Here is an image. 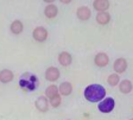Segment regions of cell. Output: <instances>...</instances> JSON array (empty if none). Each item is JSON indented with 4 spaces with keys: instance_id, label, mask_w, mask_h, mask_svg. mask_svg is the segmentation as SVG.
I'll return each mask as SVG.
<instances>
[{
    "instance_id": "6da1fadb",
    "label": "cell",
    "mask_w": 133,
    "mask_h": 120,
    "mask_svg": "<svg viewBox=\"0 0 133 120\" xmlns=\"http://www.w3.org/2000/svg\"><path fill=\"white\" fill-rule=\"evenodd\" d=\"M106 95L105 87L100 86V84H90L84 89V98L89 102H97L101 101Z\"/></svg>"
},
{
    "instance_id": "7a4b0ae2",
    "label": "cell",
    "mask_w": 133,
    "mask_h": 120,
    "mask_svg": "<svg viewBox=\"0 0 133 120\" xmlns=\"http://www.w3.org/2000/svg\"><path fill=\"white\" fill-rule=\"evenodd\" d=\"M37 83H38V78L33 74L30 73H25L19 80L20 87L26 90H35L37 87Z\"/></svg>"
},
{
    "instance_id": "3957f363",
    "label": "cell",
    "mask_w": 133,
    "mask_h": 120,
    "mask_svg": "<svg viewBox=\"0 0 133 120\" xmlns=\"http://www.w3.org/2000/svg\"><path fill=\"white\" fill-rule=\"evenodd\" d=\"M114 106H115L114 99L107 98L99 103V109H100V112H102V113H109V112H112L114 109Z\"/></svg>"
},
{
    "instance_id": "277c9868",
    "label": "cell",
    "mask_w": 133,
    "mask_h": 120,
    "mask_svg": "<svg viewBox=\"0 0 133 120\" xmlns=\"http://www.w3.org/2000/svg\"><path fill=\"white\" fill-rule=\"evenodd\" d=\"M33 38L36 39L37 42H44L48 38V31L43 26H38L33 30Z\"/></svg>"
},
{
    "instance_id": "5b68a950",
    "label": "cell",
    "mask_w": 133,
    "mask_h": 120,
    "mask_svg": "<svg viewBox=\"0 0 133 120\" xmlns=\"http://www.w3.org/2000/svg\"><path fill=\"white\" fill-rule=\"evenodd\" d=\"M58 77H59V70H58L57 68L56 67L48 68L46 71H45V78H46L48 81L54 82V81H56Z\"/></svg>"
},
{
    "instance_id": "8992f818",
    "label": "cell",
    "mask_w": 133,
    "mask_h": 120,
    "mask_svg": "<svg viewBox=\"0 0 133 120\" xmlns=\"http://www.w3.org/2000/svg\"><path fill=\"white\" fill-rule=\"evenodd\" d=\"M94 62L97 67H106L108 64V62H109V57L105 52H99L95 56Z\"/></svg>"
},
{
    "instance_id": "52a82bcc",
    "label": "cell",
    "mask_w": 133,
    "mask_h": 120,
    "mask_svg": "<svg viewBox=\"0 0 133 120\" xmlns=\"http://www.w3.org/2000/svg\"><path fill=\"white\" fill-rule=\"evenodd\" d=\"M113 67H114L115 73L121 74V73H124L125 70L127 69V61H126L125 58H118V59H115Z\"/></svg>"
},
{
    "instance_id": "ba28073f",
    "label": "cell",
    "mask_w": 133,
    "mask_h": 120,
    "mask_svg": "<svg viewBox=\"0 0 133 120\" xmlns=\"http://www.w3.org/2000/svg\"><path fill=\"white\" fill-rule=\"evenodd\" d=\"M76 14H77V17L80 20H88L91 16V12H90V10H89V7H87V6H81V7L77 9Z\"/></svg>"
},
{
    "instance_id": "9c48e42d",
    "label": "cell",
    "mask_w": 133,
    "mask_h": 120,
    "mask_svg": "<svg viewBox=\"0 0 133 120\" xmlns=\"http://www.w3.org/2000/svg\"><path fill=\"white\" fill-rule=\"evenodd\" d=\"M94 9L99 12H105L109 9V0H94L93 3Z\"/></svg>"
},
{
    "instance_id": "30bf717a",
    "label": "cell",
    "mask_w": 133,
    "mask_h": 120,
    "mask_svg": "<svg viewBox=\"0 0 133 120\" xmlns=\"http://www.w3.org/2000/svg\"><path fill=\"white\" fill-rule=\"evenodd\" d=\"M71 55H70L69 52H66V51H63V52H61L59 55H58V62L61 63L63 67H68V65L71 64Z\"/></svg>"
},
{
    "instance_id": "8fae6325",
    "label": "cell",
    "mask_w": 133,
    "mask_h": 120,
    "mask_svg": "<svg viewBox=\"0 0 133 120\" xmlns=\"http://www.w3.org/2000/svg\"><path fill=\"white\" fill-rule=\"evenodd\" d=\"M13 80V73L8 69H4L0 71V82L3 83H7Z\"/></svg>"
},
{
    "instance_id": "7c38bea8",
    "label": "cell",
    "mask_w": 133,
    "mask_h": 120,
    "mask_svg": "<svg viewBox=\"0 0 133 120\" xmlns=\"http://www.w3.org/2000/svg\"><path fill=\"white\" fill-rule=\"evenodd\" d=\"M36 107H37V109L41 111V112H46L48 107H49V103H48L46 98H44V96H39V98L36 100Z\"/></svg>"
},
{
    "instance_id": "4fadbf2b",
    "label": "cell",
    "mask_w": 133,
    "mask_h": 120,
    "mask_svg": "<svg viewBox=\"0 0 133 120\" xmlns=\"http://www.w3.org/2000/svg\"><path fill=\"white\" fill-rule=\"evenodd\" d=\"M57 13H58L57 6H55L54 4H49L44 10V14L48 18H55L57 16Z\"/></svg>"
},
{
    "instance_id": "5bb4252c",
    "label": "cell",
    "mask_w": 133,
    "mask_h": 120,
    "mask_svg": "<svg viewBox=\"0 0 133 120\" xmlns=\"http://www.w3.org/2000/svg\"><path fill=\"white\" fill-rule=\"evenodd\" d=\"M109 20H111V16L108 13H106L105 12H99L96 16V22L99 23L100 25H106V24H108L109 23Z\"/></svg>"
},
{
    "instance_id": "9a60e30c",
    "label": "cell",
    "mask_w": 133,
    "mask_h": 120,
    "mask_svg": "<svg viewBox=\"0 0 133 120\" xmlns=\"http://www.w3.org/2000/svg\"><path fill=\"white\" fill-rule=\"evenodd\" d=\"M23 29H24V25H23V23L20 20H14L11 24V31H12V34H14V35L22 34Z\"/></svg>"
},
{
    "instance_id": "2e32d148",
    "label": "cell",
    "mask_w": 133,
    "mask_h": 120,
    "mask_svg": "<svg viewBox=\"0 0 133 120\" xmlns=\"http://www.w3.org/2000/svg\"><path fill=\"white\" fill-rule=\"evenodd\" d=\"M120 92L124 93V94H128V93L132 90V82L130 80H124V81L120 83L119 86Z\"/></svg>"
},
{
    "instance_id": "e0dca14e",
    "label": "cell",
    "mask_w": 133,
    "mask_h": 120,
    "mask_svg": "<svg viewBox=\"0 0 133 120\" xmlns=\"http://www.w3.org/2000/svg\"><path fill=\"white\" fill-rule=\"evenodd\" d=\"M71 90H72V87H71V83H69V82H63L59 86V93L62 95L66 96V95H69L71 93Z\"/></svg>"
},
{
    "instance_id": "ac0fdd59",
    "label": "cell",
    "mask_w": 133,
    "mask_h": 120,
    "mask_svg": "<svg viewBox=\"0 0 133 120\" xmlns=\"http://www.w3.org/2000/svg\"><path fill=\"white\" fill-rule=\"evenodd\" d=\"M45 94H46V96L49 99L54 98V96L58 95V88L55 86V84H51V86H49L46 88V90H45Z\"/></svg>"
},
{
    "instance_id": "d6986e66",
    "label": "cell",
    "mask_w": 133,
    "mask_h": 120,
    "mask_svg": "<svg viewBox=\"0 0 133 120\" xmlns=\"http://www.w3.org/2000/svg\"><path fill=\"white\" fill-rule=\"evenodd\" d=\"M107 81L111 86H116V84L119 83V75L118 74H111V75L108 76Z\"/></svg>"
},
{
    "instance_id": "ffe728a7",
    "label": "cell",
    "mask_w": 133,
    "mask_h": 120,
    "mask_svg": "<svg viewBox=\"0 0 133 120\" xmlns=\"http://www.w3.org/2000/svg\"><path fill=\"white\" fill-rule=\"evenodd\" d=\"M50 103H51V106L52 107H58L59 106V103H61V96H59V94L50 99Z\"/></svg>"
},
{
    "instance_id": "44dd1931",
    "label": "cell",
    "mask_w": 133,
    "mask_h": 120,
    "mask_svg": "<svg viewBox=\"0 0 133 120\" xmlns=\"http://www.w3.org/2000/svg\"><path fill=\"white\" fill-rule=\"evenodd\" d=\"M61 3H63V4H69V3H71V0H59Z\"/></svg>"
},
{
    "instance_id": "7402d4cb",
    "label": "cell",
    "mask_w": 133,
    "mask_h": 120,
    "mask_svg": "<svg viewBox=\"0 0 133 120\" xmlns=\"http://www.w3.org/2000/svg\"><path fill=\"white\" fill-rule=\"evenodd\" d=\"M44 1H45V3H48V4H52L55 0H44Z\"/></svg>"
},
{
    "instance_id": "603a6c76",
    "label": "cell",
    "mask_w": 133,
    "mask_h": 120,
    "mask_svg": "<svg viewBox=\"0 0 133 120\" xmlns=\"http://www.w3.org/2000/svg\"><path fill=\"white\" fill-rule=\"evenodd\" d=\"M131 120H133V119H131Z\"/></svg>"
}]
</instances>
